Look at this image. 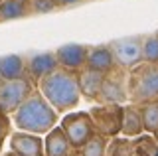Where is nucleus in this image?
<instances>
[{"mask_svg":"<svg viewBox=\"0 0 158 156\" xmlns=\"http://www.w3.org/2000/svg\"><path fill=\"white\" fill-rule=\"evenodd\" d=\"M123 107L125 105H95L89 111L97 134L105 136V138H115L121 134Z\"/></svg>","mask_w":158,"mask_h":156,"instance_id":"0eeeda50","label":"nucleus"},{"mask_svg":"<svg viewBox=\"0 0 158 156\" xmlns=\"http://www.w3.org/2000/svg\"><path fill=\"white\" fill-rule=\"evenodd\" d=\"M12 133V121H10L8 115H4L0 111V154H2V146H4V140L10 136Z\"/></svg>","mask_w":158,"mask_h":156,"instance_id":"5701e85b","label":"nucleus"},{"mask_svg":"<svg viewBox=\"0 0 158 156\" xmlns=\"http://www.w3.org/2000/svg\"><path fill=\"white\" fill-rule=\"evenodd\" d=\"M0 2H4V0H0Z\"/></svg>","mask_w":158,"mask_h":156,"instance_id":"c85d7f7f","label":"nucleus"},{"mask_svg":"<svg viewBox=\"0 0 158 156\" xmlns=\"http://www.w3.org/2000/svg\"><path fill=\"white\" fill-rule=\"evenodd\" d=\"M77 81H79L81 99H87V101L99 99V91H101V83H103V73H97L93 69L83 67V69L77 71Z\"/></svg>","mask_w":158,"mask_h":156,"instance_id":"ddd939ff","label":"nucleus"},{"mask_svg":"<svg viewBox=\"0 0 158 156\" xmlns=\"http://www.w3.org/2000/svg\"><path fill=\"white\" fill-rule=\"evenodd\" d=\"M57 126L65 133L71 146L77 148V150L81 148V146H85L89 140L97 134L91 117H89V113H85V111H71V113H65Z\"/></svg>","mask_w":158,"mask_h":156,"instance_id":"20e7f679","label":"nucleus"},{"mask_svg":"<svg viewBox=\"0 0 158 156\" xmlns=\"http://www.w3.org/2000/svg\"><path fill=\"white\" fill-rule=\"evenodd\" d=\"M10 121L22 133L32 134H48L53 126H57V111L44 99V95L38 89L32 91V95L10 115Z\"/></svg>","mask_w":158,"mask_h":156,"instance_id":"f03ea898","label":"nucleus"},{"mask_svg":"<svg viewBox=\"0 0 158 156\" xmlns=\"http://www.w3.org/2000/svg\"><path fill=\"white\" fill-rule=\"evenodd\" d=\"M36 89L26 77L20 79H2L0 77V111L4 115H12Z\"/></svg>","mask_w":158,"mask_h":156,"instance_id":"423d86ee","label":"nucleus"},{"mask_svg":"<svg viewBox=\"0 0 158 156\" xmlns=\"http://www.w3.org/2000/svg\"><path fill=\"white\" fill-rule=\"evenodd\" d=\"M44 154L46 156H79V150L71 146L69 138L59 126H53L44 138Z\"/></svg>","mask_w":158,"mask_h":156,"instance_id":"f8f14e48","label":"nucleus"},{"mask_svg":"<svg viewBox=\"0 0 158 156\" xmlns=\"http://www.w3.org/2000/svg\"><path fill=\"white\" fill-rule=\"evenodd\" d=\"M135 156H144V154H142V152H138V150H136V152H135Z\"/></svg>","mask_w":158,"mask_h":156,"instance_id":"cd10ccee","label":"nucleus"},{"mask_svg":"<svg viewBox=\"0 0 158 156\" xmlns=\"http://www.w3.org/2000/svg\"><path fill=\"white\" fill-rule=\"evenodd\" d=\"M127 95L132 105L158 103V63L142 61L128 69Z\"/></svg>","mask_w":158,"mask_h":156,"instance_id":"7ed1b4c3","label":"nucleus"},{"mask_svg":"<svg viewBox=\"0 0 158 156\" xmlns=\"http://www.w3.org/2000/svg\"><path fill=\"white\" fill-rule=\"evenodd\" d=\"M144 130L140 123V113H138V105L127 103L123 107V125H121V134L127 138H138Z\"/></svg>","mask_w":158,"mask_h":156,"instance_id":"2eb2a0df","label":"nucleus"},{"mask_svg":"<svg viewBox=\"0 0 158 156\" xmlns=\"http://www.w3.org/2000/svg\"><path fill=\"white\" fill-rule=\"evenodd\" d=\"M136 150L142 152L144 156H158V142L154 140V136L148 134V136H140L138 140H135Z\"/></svg>","mask_w":158,"mask_h":156,"instance_id":"4be33fe9","label":"nucleus"},{"mask_svg":"<svg viewBox=\"0 0 158 156\" xmlns=\"http://www.w3.org/2000/svg\"><path fill=\"white\" fill-rule=\"evenodd\" d=\"M115 57H113L109 46H95V47H89L87 51V61L85 67L87 69H93L97 73H103L105 75L107 71H111L115 67Z\"/></svg>","mask_w":158,"mask_h":156,"instance_id":"4468645a","label":"nucleus"},{"mask_svg":"<svg viewBox=\"0 0 158 156\" xmlns=\"http://www.w3.org/2000/svg\"><path fill=\"white\" fill-rule=\"evenodd\" d=\"M36 89L44 95V99L57 113H71L81 103L77 71H71V69L56 67L49 75H46L40 81Z\"/></svg>","mask_w":158,"mask_h":156,"instance_id":"f257e3e1","label":"nucleus"},{"mask_svg":"<svg viewBox=\"0 0 158 156\" xmlns=\"http://www.w3.org/2000/svg\"><path fill=\"white\" fill-rule=\"evenodd\" d=\"M87 51H89V46H83V43H65V46L57 47L53 53H56L57 67L79 71L85 67Z\"/></svg>","mask_w":158,"mask_h":156,"instance_id":"9d476101","label":"nucleus"},{"mask_svg":"<svg viewBox=\"0 0 158 156\" xmlns=\"http://www.w3.org/2000/svg\"><path fill=\"white\" fill-rule=\"evenodd\" d=\"M107 142H109V138H105L101 134H95L85 146L79 148V156H105Z\"/></svg>","mask_w":158,"mask_h":156,"instance_id":"aec40b11","label":"nucleus"},{"mask_svg":"<svg viewBox=\"0 0 158 156\" xmlns=\"http://www.w3.org/2000/svg\"><path fill=\"white\" fill-rule=\"evenodd\" d=\"M152 136H154V140H156V142H158V129L154 130V134H152Z\"/></svg>","mask_w":158,"mask_h":156,"instance_id":"a878e982","label":"nucleus"},{"mask_svg":"<svg viewBox=\"0 0 158 156\" xmlns=\"http://www.w3.org/2000/svg\"><path fill=\"white\" fill-rule=\"evenodd\" d=\"M127 79H128V69L121 65H115L111 71H107L103 75L97 105H127L128 103Z\"/></svg>","mask_w":158,"mask_h":156,"instance_id":"39448f33","label":"nucleus"},{"mask_svg":"<svg viewBox=\"0 0 158 156\" xmlns=\"http://www.w3.org/2000/svg\"><path fill=\"white\" fill-rule=\"evenodd\" d=\"M32 8H34V14H46V12L57 10L59 6L56 0H32Z\"/></svg>","mask_w":158,"mask_h":156,"instance_id":"b1692460","label":"nucleus"},{"mask_svg":"<svg viewBox=\"0 0 158 156\" xmlns=\"http://www.w3.org/2000/svg\"><path fill=\"white\" fill-rule=\"evenodd\" d=\"M0 156H2V154H0Z\"/></svg>","mask_w":158,"mask_h":156,"instance_id":"c756f323","label":"nucleus"},{"mask_svg":"<svg viewBox=\"0 0 158 156\" xmlns=\"http://www.w3.org/2000/svg\"><path fill=\"white\" fill-rule=\"evenodd\" d=\"M138 113H140L142 130L148 134H154V130L158 129V103L138 105Z\"/></svg>","mask_w":158,"mask_h":156,"instance_id":"6ab92c4d","label":"nucleus"},{"mask_svg":"<svg viewBox=\"0 0 158 156\" xmlns=\"http://www.w3.org/2000/svg\"><path fill=\"white\" fill-rule=\"evenodd\" d=\"M56 67H57V61L53 51H42V53H34V55L24 57V77L34 87H38L40 81L46 75H49Z\"/></svg>","mask_w":158,"mask_h":156,"instance_id":"1a4fd4ad","label":"nucleus"},{"mask_svg":"<svg viewBox=\"0 0 158 156\" xmlns=\"http://www.w3.org/2000/svg\"><path fill=\"white\" fill-rule=\"evenodd\" d=\"M59 8H65V6H73V4H79V2H85V0H56Z\"/></svg>","mask_w":158,"mask_h":156,"instance_id":"393cba45","label":"nucleus"},{"mask_svg":"<svg viewBox=\"0 0 158 156\" xmlns=\"http://www.w3.org/2000/svg\"><path fill=\"white\" fill-rule=\"evenodd\" d=\"M135 152H136V144L132 138L115 136V138H109L105 156H135Z\"/></svg>","mask_w":158,"mask_h":156,"instance_id":"a211bd4d","label":"nucleus"},{"mask_svg":"<svg viewBox=\"0 0 158 156\" xmlns=\"http://www.w3.org/2000/svg\"><path fill=\"white\" fill-rule=\"evenodd\" d=\"M111 50L115 63L125 69H132L138 63L144 61L142 57V36H128V38H118L107 43Z\"/></svg>","mask_w":158,"mask_h":156,"instance_id":"6e6552de","label":"nucleus"},{"mask_svg":"<svg viewBox=\"0 0 158 156\" xmlns=\"http://www.w3.org/2000/svg\"><path fill=\"white\" fill-rule=\"evenodd\" d=\"M10 152L18 156H46L44 154V138L32 133H10Z\"/></svg>","mask_w":158,"mask_h":156,"instance_id":"9b49d317","label":"nucleus"},{"mask_svg":"<svg viewBox=\"0 0 158 156\" xmlns=\"http://www.w3.org/2000/svg\"><path fill=\"white\" fill-rule=\"evenodd\" d=\"M0 77L2 79H20L24 77V55L8 53L0 57Z\"/></svg>","mask_w":158,"mask_h":156,"instance_id":"f3484780","label":"nucleus"},{"mask_svg":"<svg viewBox=\"0 0 158 156\" xmlns=\"http://www.w3.org/2000/svg\"><path fill=\"white\" fill-rule=\"evenodd\" d=\"M34 14L32 0H4L0 2V22H10Z\"/></svg>","mask_w":158,"mask_h":156,"instance_id":"dca6fc26","label":"nucleus"},{"mask_svg":"<svg viewBox=\"0 0 158 156\" xmlns=\"http://www.w3.org/2000/svg\"><path fill=\"white\" fill-rule=\"evenodd\" d=\"M2 156H18V154H14V152H6V154H2Z\"/></svg>","mask_w":158,"mask_h":156,"instance_id":"bb28decb","label":"nucleus"},{"mask_svg":"<svg viewBox=\"0 0 158 156\" xmlns=\"http://www.w3.org/2000/svg\"><path fill=\"white\" fill-rule=\"evenodd\" d=\"M142 57L148 63H158V32L142 36Z\"/></svg>","mask_w":158,"mask_h":156,"instance_id":"412c9836","label":"nucleus"}]
</instances>
